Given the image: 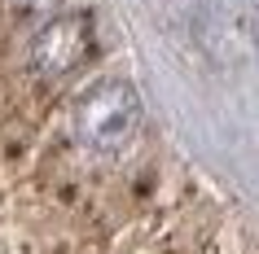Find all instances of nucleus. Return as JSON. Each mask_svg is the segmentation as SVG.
I'll use <instances>...</instances> for the list:
<instances>
[{
  "mask_svg": "<svg viewBox=\"0 0 259 254\" xmlns=\"http://www.w3.org/2000/svg\"><path fill=\"white\" fill-rule=\"evenodd\" d=\"M141 127V96L127 79H101L79 96L75 106V132L88 149L114 154Z\"/></svg>",
  "mask_w": 259,
  "mask_h": 254,
  "instance_id": "f257e3e1",
  "label": "nucleus"
},
{
  "mask_svg": "<svg viewBox=\"0 0 259 254\" xmlns=\"http://www.w3.org/2000/svg\"><path fill=\"white\" fill-rule=\"evenodd\" d=\"M93 53V18L88 14H62L49 18L31 40V66L40 79H66L88 62Z\"/></svg>",
  "mask_w": 259,
  "mask_h": 254,
  "instance_id": "f03ea898",
  "label": "nucleus"
},
{
  "mask_svg": "<svg viewBox=\"0 0 259 254\" xmlns=\"http://www.w3.org/2000/svg\"><path fill=\"white\" fill-rule=\"evenodd\" d=\"M9 5H14L18 14H53L62 0H9Z\"/></svg>",
  "mask_w": 259,
  "mask_h": 254,
  "instance_id": "7ed1b4c3",
  "label": "nucleus"
}]
</instances>
